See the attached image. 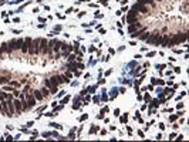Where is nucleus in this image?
<instances>
[{
    "label": "nucleus",
    "instance_id": "obj_1",
    "mask_svg": "<svg viewBox=\"0 0 189 142\" xmlns=\"http://www.w3.org/2000/svg\"><path fill=\"white\" fill-rule=\"evenodd\" d=\"M185 40H186V33H183V34H176L171 44H179V43H182V41H185Z\"/></svg>",
    "mask_w": 189,
    "mask_h": 142
},
{
    "label": "nucleus",
    "instance_id": "obj_2",
    "mask_svg": "<svg viewBox=\"0 0 189 142\" xmlns=\"http://www.w3.org/2000/svg\"><path fill=\"white\" fill-rule=\"evenodd\" d=\"M50 82L53 84V85H58L60 82H61V77H58V75H54V77H51V80H50Z\"/></svg>",
    "mask_w": 189,
    "mask_h": 142
},
{
    "label": "nucleus",
    "instance_id": "obj_3",
    "mask_svg": "<svg viewBox=\"0 0 189 142\" xmlns=\"http://www.w3.org/2000/svg\"><path fill=\"white\" fill-rule=\"evenodd\" d=\"M135 29H139V23H137V24H131V26H129V31H134Z\"/></svg>",
    "mask_w": 189,
    "mask_h": 142
},
{
    "label": "nucleus",
    "instance_id": "obj_4",
    "mask_svg": "<svg viewBox=\"0 0 189 142\" xmlns=\"http://www.w3.org/2000/svg\"><path fill=\"white\" fill-rule=\"evenodd\" d=\"M14 105H16L17 111L20 112V108H21V102H20V101H14Z\"/></svg>",
    "mask_w": 189,
    "mask_h": 142
},
{
    "label": "nucleus",
    "instance_id": "obj_5",
    "mask_svg": "<svg viewBox=\"0 0 189 142\" xmlns=\"http://www.w3.org/2000/svg\"><path fill=\"white\" fill-rule=\"evenodd\" d=\"M34 95H36V97H37L38 99H43V94H40L38 91H34Z\"/></svg>",
    "mask_w": 189,
    "mask_h": 142
},
{
    "label": "nucleus",
    "instance_id": "obj_6",
    "mask_svg": "<svg viewBox=\"0 0 189 142\" xmlns=\"http://www.w3.org/2000/svg\"><path fill=\"white\" fill-rule=\"evenodd\" d=\"M41 93H43V95H44V97H47V95L50 94V93H48V90H46V88H43V90H41Z\"/></svg>",
    "mask_w": 189,
    "mask_h": 142
},
{
    "label": "nucleus",
    "instance_id": "obj_7",
    "mask_svg": "<svg viewBox=\"0 0 189 142\" xmlns=\"http://www.w3.org/2000/svg\"><path fill=\"white\" fill-rule=\"evenodd\" d=\"M68 99H70V98H68V97H65V98L63 99V104H65V102H68Z\"/></svg>",
    "mask_w": 189,
    "mask_h": 142
}]
</instances>
